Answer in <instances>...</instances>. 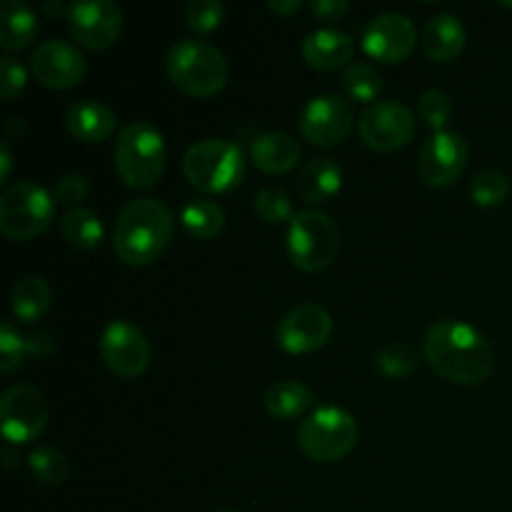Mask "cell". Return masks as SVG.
Wrapping results in <instances>:
<instances>
[{"label": "cell", "mask_w": 512, "mask_h": 512, "mask_svg": "<svg viewBox=\"0 0 512 512\" xmlns=\"http://www.w3.org/2000/svg\"><path fill=\"white\" fill-rule=\"evenodd\" d=\"M298 195L310 205H320L333 200L343 188V168L335 158H313L300 168Z\"/></svg>", "instance_id": "obj_22"}, {"label": "cell", "mask_w": 512, "mask_h": 512, "mask_svg": "<svg viewBox=\"0 0 512 512\" xmlns=\"http://www.w3.org/2000/svg\"><path fill=\"white\" fill-rule=\"evenodd\" d=\"M420 365V350L413 343L405 340H395V343L383 345L375 355V368L385 375V378H405V375L415 373Z\"/></svg>", "instance_id": "obj_28"}, {"label": "cell", "mask_w": 512, "mask_h": 512, "mask_svg": "<svg viewBox=\"0 0 512 512\" xmlns=\"http://www.w3.org/2000/svg\"><path fill=\"white\" fill-rule=\"evenodd\" d=\"M25 83H28V70L23 68V63L13 55H3L0 58V98L10 103L15 95L23 93Z\"/></svg>", "instance_id": "obj_36"}, {"label": "cell", "mask_w": 512, "mask_h": 512, "mask_svg": "<svg viewBox=\"0 0 512 512\" xmlns=\"http://www.w3.org/2000/svg\"><path fill=\"white\" fill-rule=\"evenodd\" d=\"M10 168H13V155H10L8 140H3V143H0V178L8 180Z\"/></svg>", "instance_id": "obj_41"}, {"label": "cell", "mask_w": 512, "mask_h": 512, "mask_svg": "<svg viewBox=\"0 0 512 512\" xmlns=\"http://www.w3.org/2000/svg\"><path fill=\"white\" fill-rule=\"evenodd\" d=\"M15 460H18V458H15L13 448H5L3 450V468L5 470H13L15 468Z\"/></svg>", "instance_id": "obj_43"}, {"label": "cell", "mask_w": 512, "mask_h": 512, "mask_svg": "<svg viewBox=\"0 0 512 512\" xmlns=\"http://www.w3.org/2000/svg\"><path fill=\"white\" fill-rule=\"evenodd\" d=\"M40 13L48 15V18H58V15L68 13V10L63 8V3H60V0H45V3L40 5Z\"/></svg>", "instance_id": "obj_42"}, {"label": "cell", "mask_w": 512, "mask_h": 512, "mask_svg": "<svg viewBox=\"0 0 512 512\" xmlns=\"http://www.w3.org/2000/svg\"><path fill=\"white\" fill-rule=\"evenodd\" d=\"M165 70L175 88L193 98H210L228 83V60L213 43L183 38L168 50Z\"/></svg>", "instance_id": "obj_3"}, {"label": "cell", "mask_w": 512, "mask_h": 512, "mask_svg": "<svg viewBox=\"0 0 512 512\" xmlns=\"http://www.w3.org/2000/svg\"><path fill=\"white\" fill-rule=\"evenodd\" d=\"M418 43V28L403 13H380L363 30V50L380 63H403Z\"/></svg>", "instance_id": "obj_15"}, {"label": "cell", "mask_w": 512, "mask_h": 512, "mask_svg": "<svg viewBox=\"0 0 512 512\" xmlns=\"http://www.w3.org/2000/svg\"><path fill=\"white\" fill-rule=\"evenodd\" d=\"M468 165V143L460 133L440 130L423 143L418 153V173L433 188L453 185Z\"/></svg>", "instance_id": "obj_14"}, {"label": "cell", "mask_w": 512, "mask_h": 512, "mask_svg": "<svg viewBox=\"0 0 512 512\" xmlns=\"http://www.w3.org/2000/svg\"><path fill=\"white\" fill-rule=\"evenodd\" d=\"M65 128L83 143H100L118 130V118L105 103L85 98L70 105L65 113Z\"/></svg>", "instance_id": "obj_19"}, {"label": "cell", "mask_w": 512, "mask_h": 512, "mask_svg": "<svg viewBox=\"0 0 512 512\" xmlns=\"http://www.w3.org/2000/svg\"><path fill=\"white\" fill-rule=\"evenodd\" d=\"M310 10H313L320 20H338L348 13L350 3L348 0H313V3H310Z\"/></svg>", "instance_id": "obj_39"}, {"label": "cell", "mask_w": 512, "mask_h": 512, "mask_svg": "<svg viewBox=\"0 0 512 512\" xmlns=\"http://www.w3.org/2000/svg\"><path fill=\"white\" fill-rule=\"evenodd\" d=\"M313 390L295 380H280L265 393V410L275 420H293L313 405Z\"/></svg>", "instance_id": "obj_25"}, {"label": "cell", "mask_w": 512, "mask_h": 512, "mask_svg": "<svg viewBox=\"0 0 512 512\" xmlns=\"http://www.w3.org/2000/svg\"><path fill=\"white\" fill-rule=\"evenodd\" d=\"M418 108H420V118H423L425 125H430L435 133L445 130V123H448L450 115H453V103H450L448 93L440 88H433L428 90V93L420 95Z\"/></svg>", "instance_id": "obj_35"}, {"label": "cell", "mask_w": 512, "mask_h": 512, "mask_svg": "<svg viewBox=\"0 0 512 512\" xmlns=\"http://www.w3.org/2000/svg\"><path fill=\"white\" fill-rule=\"evenodd\" d=\"M180 223H183L185 233L193 238L210 240L225 228V210L223 205L210 198H190L183 205Z\"/></svg>", "instance_id": "obj_26"}, {"label": "cell", "mask_w": 512, "mask_h": 512, "mask_svg": "<svg viewBox=\"0 0 512 512\" xmlns=\"http://www.w3.org/2000/svg\"><path fill=\"white\" fill-rule=\"evenodd\" d=\"M183 18L195 33H210L225 18V5L220 0H188L183 8Z\"/></svg>", "instance_id": "obj_33"}, {"label": "cell", "mask_w": 512, "mask_h": 512, "mask_svg": "<svg viewBox=\"0 0 512 512\" xmlns=\"http://www.w3.org/2000/svg\"><path fill=\"white\" fill-rule=\"evenodd\" d=\"M25 353H28L25 338L13 328V323L3 320L0 323V373L10 375L13 370H18L23 365Z\"/></svg>", "instance_id": "obj_34"}, {"label": "cell", "mask_w": 512, "mask_h": 512, "mask_svg": "<svg viewBox=\"0 0 512 512\" xmlns=\"http://www.w3.org/2000/svg\"><path fill=\"white\" fill-rule=\"evenodd\" d=\"M503 5H510V8H512V3H503Z\"/></svg>", "instance_id": "obj_45"}, {"label": "cell", "mask_w": 512, "mask_h": 512, "mask_svg": "<svg viewBox=\"0 0 512 512\" xmlns=\"http://www.w3.org/2000/svg\"><path fill=\"white\" fill-rule=\"evenodd\" d=\"M25 345H28L30 355L43 360L55 350V335L50 333V330H33V333L25 338Z\"/></svg>", "instance_id": "obj_38"}, {"label": "cell", "mask_w": 512, "mask_h": 512, "mask_svg": "<svg viewBox=\"0 0 512 512\" xmlns=\"http://www.w3.org/2000/svg\"><path fill=\"white\" fill-rule=\"evenodd\" d=\"M250 160L255 168L268 175L290 173L300 163V143L288 133L270 130V133L258 135L250 145Z\"/></svg>", "instance_id": "obj_21"}, {"label": "cell", "mask_w": 512, "mask_h": 512, "mask_svg": "<svg viewBox=\"0 0 512 512\" xmlns=\"http://www.w3.org/2000/svg\"><path fill=\"white\" fill-rule=\"evenodd\" d=\"M13 315L23 323H35L43 318L53 303L48 283L40 275H25L13 285Z\"/></svg>", "instance_id": "obj_24"}, {"label": "cell", "mask_w": 512, "mask_h": 512, "mask_svg": "<svg viewBox=\"0 0 512 512\" xmlns=\"http://www.w3.org/2000/svg\"><path fill=\"white\" fill-rule=\"evenodd\" d=\"M30 473L43 485H63L70 475V463L60 450L35 448L28 458Z\"/></svg>", "instance_id": "obj_31"}, {"label": "cell", "mask_w": 512, "mask_h": 512, "mask_svg": "<svg viewBox=\"0 0 512 512\" xmlns=\"http://www.w3.org/2000/svg\"><path fill=\"white\" fill-rule=\"evenodd\" d=\"M333 335V318L323 305L305 303L290 310L275 330V340L285 353L305 355L323 348Z\"/></svg>", "instance_id": "obj_16"}, {"label": "cell", "mask_w": 512, "mask_h": 512, "mask_svg": "<svg viewBox=\"0 0 512 512\" xmlns=\"http://www.w3.org/2000/svg\"><path fill=\"white\" fill-rule=\"evenodd\" d=\"M340 253V230L323 210L305 208L293 215L288 228V255L295 268L320 273Z\"/></svg>", "instance_id": "obj_6"}, {"label": "cell", "mask_w": 512, "mask_h": 512, "mask_svg": "<svg viewBox=\"0 0 512 512\" xmlns=\"http://www.w3.org/2000/svg\"><path fill=\"white\" fill-rule=\"evenodd\" d=\"M218 512H233V510H218Z\"/></svg>", "instance_id": "obj_44"}, {"label": "cell", "mask_w": 512, "mask_h": 512, "mask_svg": "<svg viewBox=\"0 0 512 512\" xmlns=\"http://www.w3.org/2000/svg\"><path fill=\"white\" fill-rule=\"evenodd\" d=\"M90 185H88V178L80 173H68L63 175V178H58V183H55V190H53V198L55 203H63V205H78L83 203L85 195H88Z\"/></svg>", "instance_id": "obj_37"}, {"label": "cell", "mask_w": 512, "mask_h": 512, "mask_svg": "<svg viewBox=\"0 0 512 512\" xmlns=\"http://www.w3.org/2000/svg\"><path fill=\"white\" fill-rule=\"evenodd\" d=\"M30 70L45 88L68 90L85 78V55L65 40H45L30 55Z\"/></svg>", "instance_id": "obj_17"}, {"label": "cell", "mask_w": 512, "mask_h": 512, "mask_svg": "<svg viewBox=\"0 0 512 512\" xmlns=\"http://www.w3.org/2000/svg\"><path fill=\"white\" fill-rule=\"evenodd\" d=\"M298 445L315 463H335L348 458L358 445V423L348 410L325 405L303 420Z\"/></svg>", "instance_id": "obj_7"}, {"label": "cell", "mask_w": 512, "mask_h": 512, "mask_svg": "<svg viewBox=\"0 0 512 512\" xmlns=\"http://www.w3.org/2000/svg\"><path fill=\"white\" fill-rule=\"evenodd\" d=\"M100 355L120 378H138L150 365V345L140 328L128 320H113L100 335Z\"/></svg>", "instance_id": "obj_13"}, {"label": "cell", "mask_w": 512, "mask_h": 512, "mask_svg": "<svg viewBox=\"0 0 512 512\" xmlns=\"http://www.w3.org/2000/svg\"><path fill=\"white\" fill-rule=\"evenodd\" d=\"M303 60L315 70H338L355 55V40L340 28H318L300 45Z\"/></svg>", "instance_id": "obj_18"}, {"label": "cell", "mask_w": 512, "mask_h": 512, "mask_svg": "<svg viewBox=\"0 0 512 512\" xmlns=\"http://www.w3.org/2000/svg\"><path fill=\"white\" fill-rule=\"evenodd\" d=\"M168 163L165 138L148 120H133L115 140V168L128 188L148 190L163 178Z\"/></svg>", "instance_id": "obj_4"}, {"label": "cell", "mask_w": 512, "mask_h": 512, "mask_svg": "<svg viewBox=\"0 0 512 512\" xmlns=\"http://www.w3.org/2000/svg\"><path fill=\"white\" fill-rule=\"evenodd\" d=\"M255 213L265 220V223H285L293 220V200L285 190L280 188H263L255 195Z\"/></svg>", "instance_id": "obj_32"}, {"label": "cell", "mask_w": 512, "mask_h": 512, "mask_svg": "<svg viewBox=\"0 0 512 512\" xmlns=\"http://www.w3.org/2000/svg\"><path fill=\"white\" fill-rule=\"evenodd\" d=\"M468 43V33L458 15L438 13L425 23L423 28V50L435 63H450L458 58Z\"/></svg>", "instance_id": "obj_20"}, {"label": "cell", "mask_w": 512, "mask_h": 512, "mask_svg": "<svg viewBox=\"0 0 512 512\" xmlns=\"http://www.w3.org/2000/svg\"><path fill=\"white\" fill-rule=\"evenodd\" d=\"M173 233L175 215L163 200H130L115 220L113 250L123 263L150 265L165 253Z\"/></svg>", "instance_id": "obj_2"}, {"label": "cell", "mask_w": 512, "mask_h": 512, "mask_svg": "<svg viewBox=\"0 0 512 512\" xmlns=\"http://www.w3.org/2000/svg\"><path fill=\"white\" fill-rule=\"evenodd\" d=\"M65 20L70 35L90 50L110 48L123 30V10L113 0H75Z\"/></svg>", "instance_id": "obj_12"}, {"label": "cell", "mask_w": 512, "mask_h": 512, "mask_svg": "<svg viewBox=\"0 0 512 512\" xmlns=\"http://www.w3.org/2000/svg\"><path fill=\"white\" fill-rule=\"evenodd\" d=\"M55 218V198L33 180H18L0 195V233L30 240L45 233Z\"/></svg>", "instance_id": "obj_8"}, {"label": "cell", "mask_w": 512, "mask_h": 512, "mask_svg": "<svg viewBox=\"0 0 512 512\" xmlns=\"http://www.w3.org/2000/svg\"><path fill=\"white\" fill-rule=\"evenodd\" d=\"M268 8L278 15H293L303 8V0H268Z\"/></svg>", "instance_id": "obj_40"}, {"label": "cell", "mask_w": 512, "mask_h": 512, "mask_svg": "<svg viewBox=\"0 0 512 512\" xmlns=\"http://www.w3.org/2000/svg\"><path fill=\"white\" fill-rule=\"evenodd\" d=\"M38 35V13L25 0L0 3V45L5 50L28 48Z\"/></svg>", "instance_id": "obj_23"}, {"label": "cell", "mask_w": 512, "mask_h": 512, "mask_svg": "<svg viewBox=\"0 0 512 512\" xmlns=\"http://www.w3.org/2000/svg\"><path fill=\"white\" fill-rule=\"evenodd\" d=\"M48 423V400L33 385H13L0 398L3 438L15 445L33 443Z\"/></svg>", "instance_id": "obj_10"}, {"label": "cell", "mask_w": 512, "mask_h": 512, "mask_svg": "<svg viewBox=\"0 0 512 512\" xmlns=\"http://www.w3.org/2000/svg\"><path fill=\"white\" fill-rule=\"evenodd\" d=\"M298 125L305 140L320 145V148H333V145L343 143L353 130L355 110L350 100L340 98V95H315L300 110Z\"/></svg>", "instance_id": "obj_11"}, {"label": "cell", "mask_w": 512, "mask_h": 512, "mask_svg": "<svg viewBox=\"0 0 512 512\" xmlns=\"http://www.w3.org/2000/svg\"><path fill=\"white\" fill-rule=\"evenodd\" d=\"M360 138L380 153H393L413 140L418 120L400 100H378L360 115Z\"/></svg>", "instance_id": "obj_9"}, {"label": "cell", "mask_w": 512, "mask_h": 512, "mask_svg": "<svg viewBox=\"0 0 512 512\" xmlns=\"http://www.w3.org/2000/svg\"><path fill=\"white\" fill-rule=\"evenodd\" d=\"M510 193V180L503 170L485 168L470 183V198L480 208H495V205L503 203Z\"/></svg>", "instance_id": "obj_30"}, {"label": "cell", "mask_w": 512, "mask_h": 512, "mask_svg": "<svg viewBox=\"0 0 512 512\" xmlns=\"http://www.w3.org/2000/svg\"><path fill=\"white\" fill-rule=\"evenodd\" d=\"M183 173L203 193H228L243 183L245 155L230 140H200L183 155Z\"/></svg>", "instance_id": "obj_5"}, {"label": "cell", "mask_w": 512, "mask_h": 512, "mask_svg": "<svg viewBox=\"0 0 512 512\" xmlns=\"http://www.w3.org/2000/svg\"><path fill=\"white\" fill-rule=\"evenodd\" d=\"M343 88L358 103H378V95L383 93V78L378 70L368 63H353L343 73Z\"/></svg>", "instance_id": "obj_29"}, {"label": "cell", "mask_w": 512, "mask_h": 512, "mask_svg": "<svg viewBox=\"0 0 512 512\" xmlns=\"http://www.w3.org/2000/svg\"><path fill=\"white\" fill-rule=\"evenodd\" d=\"M423 358L440 378L458 385H478L495 368L493 345L478 328L460 320H438L423 340Z\"/></svg>", "instance_id": "obj_1"}, {"label": "cell", "mask_w": 512, "mask_h": 512, "mask_svg": "<svg viewBox=\"0 0 512 512\" xmlns=\"http://www.w3.org/2000/svg\"><path fill=\"white\" fill-rule=\"evenodd\" d=\"M60 230H63V238L78 250L98 248L105 233L103 220L88 208H70L60 218Z\"/></svg>", "instance_id": "obj_27"}]
</instances>
